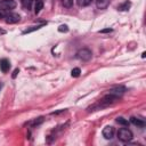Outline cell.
Returning <instances> with one entry per match:
<instances>
[{
    "label": "cell",
    "mask_w": 146,
    "mask_h": 146,
    "mask_svg": "<svg viewBox=\"0 0 146 146\" xmlns=\"http://www.w3.org/2000/svg\"><path fill=\"white\" fill-rule=\"evenodd\" d=\"M19 19H21V16L18 15V14H16V13H8L7 15H6V17H5V22L6 23H8V24H14V23H17V22H19Z\"/></svg>",
    "instance_id": "cell-4"
},
{
    "label": "cell",
    "mask_w": 146,
    "mask_h": 146,
    "mask_svg": "<svg viewBox=\"0 0 146 146\" xmlns=\"http://www.w3.org/2000/svg\"><path fill=\"white\" fill-rule=\"evenodd\" d=\"M58 31H59V32H67V31H68V27H67V25L64 24V25H60V26L58 27Z\"/></svg>",
    "instance_id": "cell-19"
},
{
    "label": "cell",
    "mask_w": 146,
    "mask_h": 146,
    "mask_svg": "<svg viewBox=\"0 0 146 146\" xmlns=\"http://www.w3.org/2000/svg\"><path fill=\"white\" fill-rule=\"evenodd\" d=\"M80 73H81V70H80L79 67H75V68H73V70H72L71 75H72L73 78H78V76L80 75Z\"/></svg>",
    "instance_id": "cell-17"
},
{
    "label": "cell",
    "mask_w": 146,
    "mask_h": 146,
    "mask_svg": "<svg viewBox=\"0 0 146 146\" xmlns=\"http://www.w3.org/2000/svg\"><path fill=\"white\" fill-rule=\"evenodd\" d=\"M99 32L100 33H108V32H112V29H105V30H102Z\"/></svg>",
    "instance_id": "cell-20"
},
{
    "label": "cell",
    "mask_w": 146,
    "mask_h": 146,
    "mask_svg": "<svg viewBox=\"0 0 146 146\" xmlns=\"http://www.w3.org/2000/svg\"><path fill=\"white\" fill-rule=\"evenodd\" d=\"M5 33H6V31H3V30L0 29V34H5Z\"/></svg>",
    "instance_id": "cell-22"
},
{
    "label": "cell",
    "mask_w": 146,
    "mask_h": 146,
    "mask_svg": "<svg viewBox=\"0 0 146 146\" xmlns=\"http://www.w3.org/2000/svg\"><path fill=\"white\" fill-rule=\"evenodd\" d=\"M130 121H131L132 124H135V125H137V127H140V128L145 127V122H144V120H141V119H139V117L132 116V117L130 119Z\"/></svg>",
    "instance_id": "cell-9"
},
{
    "label": "cell",
    "mask_w": 146,
    "mask_h": 146,
    "mask_svg": "<svg viewBox=\"0 0 146 146\" xmlns=\"http://www.w3.org/2000/svg\"><path fill=\"white\" fill-rule=\"evenodd\" d=\"M116 122H117L119 124H121V125H124V127L129 124L128 120H125L124 117H121V116H120V117H116Z\"/></svg>",
    "instance_id": "cell-16"
},
{
    "label": "cell",
    "mask_w": 146,
    "mask_h": 146,
    "mask_svg": "<svg viewBox=\"0 0 146 146\" xmlns=\"http://www.w3.org/2000/svg\"><path fill=\"white\" fill-rule=\"evenodd\" d=\"M125 91V88L124 87H116V88H113L111 90H108V94H112V95H115V96H120L122 95L123 92Z\"/></svg>",
    "instance_id": "cell-7"
},
{
    "label": "cell",
    "mask_w": 146,
    "mask_h": 146,
    "mask_svg": "<svg viewBox=\"0 0 146 146\" xmlns=\"http://www.w3.org/2000/svg\"><path fill=\"white\" fill-rule=\"evenodd\" d=\"M44 24H41V25H36V26H31L30 29H27V30H25L24 32H23V34H26V33H30V32H32V31H35V30H39V29H41L42 26H43Z\"/></svg>",
    "instance_id": "cell-14"
},
{
    "label": "cell",
    "mask_w": 146,
    "mask_h": 146,
    "mask_svg": "<svg viewBox=\"0 0 146 146\" xmlns=\"http://www.w3.org/2000/svg\"><path fill=\"white\" fill-rule=\"evenodd\" d=\"M62 2H63V6L66 8H70L73 5V0H62Z\"/></svg>",
    "instance_id": "cell-18"
},
{
    "label": "cell",
    "mask_w": 146,
    "mask_h": 146,
    "mask_svg": "<svg viewBox=\"0 0 146 146\" xmlns=\"http://www.w3.org/2000/svg\"><path fill=\"white\" fill-rule=\"evenodd\" d=\"M21 2H22V6L25 8V9H31V7H32V2H33V0H21Z\"/></svg>",
    "instance_id": "cell-12"
},
{
    "label": "cell",
    "mask_w": 146,
    "mask_h": 146,
    "mask_svg": "<svg viewBox=\"0 0 146 146\" xmlns=\"http://www.w3.org/2000/svg\"><path fill=\"white\" fill-rule=\"evenodd\" d=\"M9 68H10V63H9V60L6 59V58H2V59L0 60V70H1L3 73H6V72L9 71Z\"/></svg>",
    "instance_id": "cell-6"
},
{
    "label": "cell",
    "mask_w": 146,
    "mask_h": 146,
    "mask_svg": "<svg viewBox=\"0 0 146 146\" xmlns=\"http://www.w3.org/2000/svg\"><path fill=\"white\" fill-rule=\"evenodd\" d=\"M103 136H104L106 139H112L113 136H114V128L111 127V125H106V127L103 129Z\"/></svg>",
    "instance_id": "cell-5"
},
{
    "label": "cell",
    "mask_w": 146,
    "mask_h": 146,
    "mask_svg": "<svg viewBox=\"0 0 146 146\" xmlns=\"http://www.w3.org/2000/svg\"><path fill=\"white\" fill-rule=\"evenodd\" d=\"M16 7L14 0H1L0 1V18H5L8 13H10Z\"/></svg>",
    "instance_id": "cell-1"
},
{
    "label": "cell",
    "mask_w": 146,
    "mask_h": 146,
    "mask_svg": "<svg viewBox=\"0 0 146 146\" xmlns=\"http://www.w3.org/2000/svg\"><path fill=\"white\" fill-rule=\"evenodd\" d=\"M42 8H43V1L42 0H35V2H34V13L39 14Z\"/></svg>",
    "instance_id": "cell-10"
},
{
    "label": "cell",
    "mask_w": 146,
    "mask_h": 146,
    "mask_svg": "<svg viewBox=\"0 0 146 146\" xmlns=\"http://www.w3.org/2000/svg\"><path fill=\"white\" fill-rule=\"evenodd\" d=\"M76 2L80 7H87L92 2V0H76Z\"/></svg>",
    "instance_id": "cell-13"
},
{
    "label": "cell",
    "mask_w": 146,
    "mask_h": 146,
    "mask_svg": "<svg viewBox=\"0 0 146 146\" xmlns=\"http://www.w3.org/2000/svg\"><path fill=\"white\" fill-rule=\"evenodd\" d=\"M133 135L131 132V130H129L128 128H121L117 131V138L122 141H130L132 139Z\"/></svg>",
    "instance_id": "cell-2"
},
{
    "label": "cell",
    "mask_w": 146,
    "mask_h": 146,
    "mask_svg": "<svg viewBox=\"0 0 146 146\" xmlns=\"http://www.w3.org/2000/svg\"><path fill=\"white\" fill-rule=\"evenodd\" d=\"M130 6H131L130 1H125L124 3L120 5V6L117 7V9H119V10H121V11H124V10H128V9L130 8Z\"/></svg>",
    "instance_id": "cell-11"
},
{
    "label": "cell",
    "mask_w": 146,
    "mask_h": 146,
    "mask_svg": "<svg viewBox=\"0 0 146 146\" xmlns=\"http://www.w3.org/2000/svg\"><path fill=\"white\" fill-rule=\"evenodd\" d=\"M91 56H92L91 51H90L89 49H87V48L80 49V50L76 52V57H78L79 59L83 60V62H87V60H89V59L91 58Z\"/></svg>",
    "instance_id": "cell-3"
},
{
    "label": "cell",
    "mask_w": 146,
    "mask_h": 146,
    "mask_svg": "<svg viewBox=\"0 0 146 146\" xmlns=\"http://www.w3.org/2000/svg\"><path fill=\"white\" fill-rule=\"evenodd\" d=\"M98 9H105L110 5V0H95Z\"/></svg>",
    "instance_id": "cell-8"
},
{
    "label": "cell",
    "mask_w": 146,
    "mask_h": 146,
    "mask_svg": "<svg viewBox=\"0 0 146 146\" xmlns=\"http://www.w3.org/2000/svg\"><path fill=\"white\" fill-rule=\"evenodd\" d=\"M43 122V117L42 116H40V117H38V119H35V120H33L32 122H30V124L32 125V127H35V125H39L40 123H42Z\"/></svg>",
    "instance_id": "cell-15"
},
{
    "label": "cell",
    "mask_w": 146,
    "mask_h": 146,
    "mask_svg": "<svg viewBox=\"0 0 146 146\" xmlns=\"http://www.w3.org/2000/svg\"><path fill=\"white\" fill-rule=\"evenodd\" d=\"M18 73H19V70H18V68H16V70L14 71V73H13V78L15 79V78L17 76V74H18Z\"/></svg>",
    "instance_id": "cell-21"
}]
</instances>
